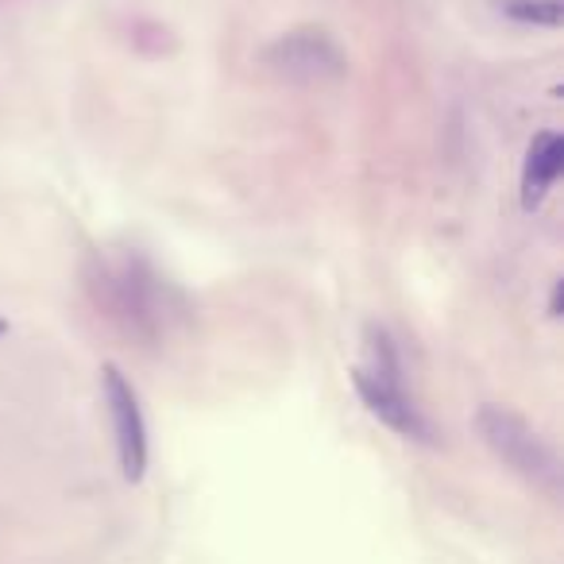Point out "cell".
Wrapping results in <instances>:
<instances>
[{"instance_id":"cell-1","label":"cell","mask_w":564,"mask_h":564,"mask_svg":"<svg viewBox=\"0 0 564 564\" xmlns=\"http://www.w3.org/2000/svg\"><path fill=\"white\" fill-rule=\"evenodd\" d=\"M476 433L495 453V460H502L525 484L541 487L549 495L561 491V460H556L553 445L522 414H514L510 406L487 402V406L476 410Z\"/></svg>"},{"instance_id":"cell-2","label":"cell","mask_w":564,"mask_h":564,"mask_svg":"<svg viewBox=\"0 0 564 564\" xmlns=\"http://www.w3.org/2000/svg\"><path fill=\"white\" fill-rule=\"evenodd\" d=\"M259 58L291 86H333L348 74V55L325 28H291L274 35Z\"/></svg>"},{"instance_id":"cell-3","label":"cell","mask_w":564,"mask_h":564,"mask_svg":"<svg viewBox=\"0 0 564 564\" xmlns=\"http://www.w3.org/2000/svg\"><path fill=\"white\" fill-rule=\"evenodd\" d=\"M101 391H105V406H109V417H112L120 471H124L128 484H140V479L148 476V456H151L148 417H143L140 394H135L132 379H128L117 364H105L101 368Z\"/></svg>"},{"instance_id":"cell-4","label":"cell","mask_w":564,"mask_h":564,"mask_svg":"<svg viewBox=\"0 0 564 564\" xmlns=\"http://www.w3.org/2000/svg\"><path fill=\"white\" fill-rule=\"evenodd\" d=\"M352 387H356V394H360L364 406H368V414L379 417L391 433H399V437H406V441H417V445H433V441H437L430 417L414 406V399L406 394L402 379L376 376V371H368V368H356Z\"/></svg>"},{"instance_id":"cell-5","label":"cell","mask_w":564,"mask_h":564,"mask_svg":"<svg viewBox=\"0 0 564 564\" xmlns=\"http://www.w3.org/2000/svg\"><path fill=\"white\" fill-rule=\"evenodd\" d=\"M97 282H101L105 306L112 310L109 317H124L135 329H148V325L159 322L155 314V271L148 263H135L128 259L124 267H101L97 271Z\"/></svg>"},{"instance_id":"cell-6","label":"cell","mask_w":564,"mask_h":564,"mask_svg":"<svg viewBox=\"0 0 564 564\" xmlns=\"http://www.w3.org/2000/svg\"><path fill=\"white\" fill-rule=\"evenodd\" d=\"M564 171V140L556 132H541L538 140L525 151L522 166V205L525 209H538L545 202V194L556 186Z\"/></svg>"},{"instance_id":"cell-7","label":"cell","mask_w":564,"mask_h":564,"mask_svg":"<svg viewBox=\"0 0 564 564\" xmlns=\"http://www.w3.org/2000/svg\"><path fill=\"white\" fill-rule=\"evenodd\" d=\"M502 12L518 24L533 28H561L564 24V4L561 0H502Z\"/></svg>"},{"instance_id":"cell-8","label":"cell","mask_w":564,"mask_h":564,"mask_svg":"<svg viewBox=\"0 0 564 564\" xmlns=\"http://www.w3.org/2000/svg\"><path fill=\"white\" fill-rule=\"evenodd\" d=\"M4 333H9V322H4V317H0V337H4Z\"/></svg>"}]
</instances>
